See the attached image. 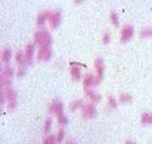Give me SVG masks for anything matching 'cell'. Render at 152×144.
<instances>
[{
  "label": "cell",
  "instance_id": "cell-1",
  "mask_svg": "<svg viewBox=\"0 0 152 144\" xmlns=\"http://www.w3.org/2000/svg\"><path fill=\"white\" fill-rule=\"evenodd\" d=\"M51 42H53L51 35L49 34L48 31L39 30V31L35 32V34H34V44L43 48V47H50L51 45Z\"/></svg>",
  "mask_w": 152,
  "mask_h": 144
},
{
  "label": "cell",
  "instance_id": "cell-2",
  "mask_svg": "<svg viewBox=\"0 0 152 144\" xmlns=\"http://www.w3.org/2000/svg\"><path fill=\"white\" fill-rule=\"evenodd\" d=\"M82 110V116L84 119H94L97 115V110L94 105V103H89V104H84Z\"/></svg>",
  "mask_w": 152,
  "mask_h": 144
},
{
  "label": "cell",
  "instance_id": "cell-3",
  "mask_svg": "<svg viewBox=\"0 0 152 144\" xmlns=\"http://www.w3.org/2000/svg\"><path fill=\"white\" fill-rule=\"evenodd\" d=\"M134 35V27L133 26H124V27L121 30V42L125 43V42H128L130 41V39L133 38Z\"/></svg>",
  "mask_w": 152,
  "mask_h": 144
},
{
  "label": "cell",
  "instance_id": "cell-4",
  "mask_svg": "<svg viewBox=\"0 0 152 144\" xmlns=\"http://www.w3.org/2000/svg\"><path fill=\"white\" fill-rule=\"evenodd\" d=\"M94 66H95V70H96V78H97V81L99 83L102 81V78H104V72H105V64H104V60L99 58L95 60L94 62Z\"/></svg>",
  "mask_w": 152,
  "mask_h": 144
},
{
  "label": "cell",
  "instance_id": "cell-5",
  "mask_svg": "<svg viewBox=\"0 0 152 144\" xmlns=\"http://www.w3.org/2000/svg\"><path fill=\"white\" fill-rule=\"evenodd\" d=\"M51 55H53L51 48L50 47H43V48H39V50H38L37 58L39 61H48V60H50Z\"/></svg>",
  "mask_w": 152,
  "mask_h": 144
},
{
  "label": "cell",
  "instance_id": "cell-6",
  "mask_svg": "<svg viewBox=\"0 0 152 144\" xmlns=\"http://www.w3.org/2000/svg\"><path fill=\"white\" fill-rule=\"evenodd\" d=\"M61 23V12L60 11H54L50 14L49 17V24L53 30H55L56 27H58V24Z\"/></svg>",
  "mask_w": 152,
  "mask_h": 144
},
{
  "label": "cell",
  "instance_id": "cell-7",
  "mask_svg": "<svg viewBox=\"0 0 152 144\" xmlns=\"http://www.w3.org/2000/svg\"><path fill=\"white\" fill-rule=\"evenodd\" d=\"M99 84V81H97V78L96 76H93V75H86L84 78H83V86H84V89L86 88H93L95 86Z\"/></svg>",
  "mask_w": 152,
  "mask_h": 144
},
{
  "label": "cell",
  "instance_id": "cell-8",
  "mask_svg": "<svg viewBox=\"0 0 152 144\" xmlns=\"http://www.w3.org/2000/svg\"><path fill=\"white\" fill-rule=\"evenodd\" d=\"M49 111L51 114H55V115H58V114L63 112V104L61 101H58V100L53 101L49 105Z\"/></svg>",
  "mask_w": 152,
  "mask_h": 144
},
{
  "label": "cell",
  "instance_id": "cell-9",
  "mask_svg": "<svg viewBox=\"0 0 152 144\" xmlns=\"http://www.w3.org/2000/svg\"><path fill=\"white\" fill-rule=\"evenodd\" d=\"M12 77H14V69L6 65L1 70V81H10L12 80Z\"/></svg>",
  "mask_w": 152,
  "mask_h": 144
},
{
  "label": "cell",
  "instance_id": "cell-10",
  "mask_svg": "<svg viewBox=\"0 0 152 144\" xmlns=\"http://www.w3.org/2000/svg\"><path fill=\"white\" fill-rule=\"evenodd\" d=\"M84 93H85V95L88 97V99L89 100H91V103H99L100 100H101V95L100 94H97L96 92H94L91 88H86V89H84Z\"/></svg>",
  "mask_w": 152,
  "mask_h": 144
},
{
  "label": "cell",
  "instance_id": "cell-11",
  "mask_svg": "<svg viewBox=\"0 0 152 144\" xmlns=\"http://www.w3.org/2000/svg\"><path fill=\"white\" fill-rule=\"evenodd\" d=\"M34 45L35 44H28L24 48V55H26V59L28 61V65L33 64V55H34Z\"/></svg>",
  "mask_w": 152,
  "mask_h": 144
},
{
  "label": "cell",
  "instance_id": "cell-12",
  "mask_svg": "<svg viewBox=\"0 0 152 144\" xmlns=\"http://www.w3.org/2000/svg\"><path fill=\"white\" fill-rule=\"evenodd\" d=\"M77 66H78V64L72 62L71 64L69 72H71V76L74 78V80H80V77H82V69L80 67H77Z\"/></svg>",
  "mask_w": 152,
  "mask_h": 144
},
{
  "label": "cell",
  "instance_id": "cell-13",
  "mask_svg": "<svg viewBox=\"0 0 152 144\" xmlns=\"http://www.w3.org/2000/svg\"><path fill=\"white\" fill-rule=\"evenodd\" d=\"M15 61L17 62L18 66H23V67L28 66V61H27L26 55H24L23 51H17L16 55H15Z\"/></svg>",
  "mask_w": 152,
  "mask_h": 144
},
{
  "label": "cell",
  "instance_id": "cell-14",
  "mask_svg": "<svg viewBox=\"0 0 152 144\" xmlns=\"http://www.w3.org/2000/svg\"><path fill=\"white\" fill-rule=\"evenodd\" d=\"M50 14H51L50 11H43V12H40V14L38 15V17H37V26H39V27L44 26L45 22L49 21Z\"/></svg>",
  "mask_w": 152,
  "mask_h": 144
},
{
  "label": "cell",
  "instance_id": "cell-15",
  "mask_svg": "<svg viewBox=\"0 0 152 144\" xmlns=\"http://www.w3.org/2000/svg\"><path fill=\"white\" fill-rule=\"evenodd\" d=\"M11 56H12V53H11L10 49H4L1 51V61L4 64H7L11 60Z\"/></svg>",
  "mask_w": 152,
  "mask_h": 144
},
{
  "label": "cell",
  "instance_id": "cell-16",
  "mask_svg": "<svg viewBox=\"0 0 152 144\" xmlns=\"http://www.w3.org/2000/svg\"><path fill=\"white\" fill-rule=\"evenodd\" d=\"M84 105V103L83 100L78 99V100H74L73 103H71V105H69V110L71 111H75V110H78V109H82Z\"/></svg>",
  "mask_w": 152,
  "mask_h": 144
},
{
  "label": "cell",
  "instance_id": "cell-17",
  "mask_svg": "<svg viewBox=\"0 0 152 144\" xmlns=\"http://www.w3.org/2000/svg\"><path fill=\"white\" fill-rule=\"evenodd\" d=\"M56 120H57V123L60 125V126H66L67 123H68V119H67V116L63 114V112H61V114H58V115H56Z\"/></svg>",
  "mask_w": 152,
  "mask_h": 144
},
{
  "label": "cell",
  "instance_id": "cell-18",
  "mask_svg": "<svg viewBox=\"0 0 152 144\" xmlns=\"http://www.w3.org/2000/svg\"><path fill=\"white\" fill-rule=\"evenodd\" d=\"M141 123H142V125H151V123H152V114L145 112V114L141 116Z\"/></svg>",
  "mask_w": 152,
  "mask_h": 144
},
{
  "label": "cell",
  "instance_id": "cell-19",
  "mask_svg": "<svg viewBox=\"0 0 152 144\" xmlns=\"http://www.w3.org/2000/svg\"><path fill=\"white\" fill-rule=\"evenodd\" d=\"M43 144H57V139H56V136L54 134H49L44 138L43 140Z\"/></svg>",
  "mask_w": 152,
  "mask_h": 144
},
{
  "label": "cell",
  "instance_id": "cell-20",
  "mask_svg": "<svg viewBox=\"0 0 152 144\" xmlns=\"http://www.w3.org/2000/svg\"><path fill=\"white\" fill-rule=\"evenodd\" d=\"M140 37L141 38H150L152 37V28L151 27H145L140 31Z\"/></svg>",
  "mask_w": 152,
  "mask_h": 144
},
{
  "label": "cell",
  "instance_id": "cell-21",
  "mask_svg": "<svg viewBox=\"0 0 152 144\" xmlns=\"http://www.w3.org/2000/svg\"><path fill=\"white\" fill-rule=\"evenodd\" d=\"M51 126H53V119L51 117H49V119L45 120V123H44V133H49L50 132V129H51Z\"/></svg>",
  "mask_w": 152,
  "mask_h": 144
},
{
  "label": "cell",
  "instance_id": "cell-22",
  "mask_svg": "<svg viewBox=\"0 0 152 144\" xmlns=\"http://www.w3.org/2000/svg\"><path fill=\"white\" fill-rule=\"evenodd\" d=\"M118 100H119V103H122V104H126V103L132 101V97H130V94L124 93V94H121V95H119Z\"/></svg>",
  "mask_w": 152,
  "mask_h": 144
},
{
  "label": "cell",
  "instance_id": "cell-23",
  "mask_svg": "<svg viewBox=\"0 0 152 144\" xmlns=\"http://www.w3.org/2000/svg\"><path fill=\"white\" fill-rule=\"evenodd\" d=\"M107 101H108V105H110V108H112V109H117V100L113 98L112 95H108L107 97Z\"/></svg>",
  "mask_w": 152,
  "mask_h": 144
},
{
  "label": "cell",
  "instance_id": "cell-24",
  "mask_svg": "<svg viewBox=\"0 0 152 144\" xmlns=\"http://www.w3.org/2000/svg\"><path fill=\"white\" fill-rule=\"evenodd\" d=\"M110 18H111V22L115 24V26H118L119 24V20H118V15H117V12H111V15H110Z\"/></svg>",
  "mask_w": 152,
  "mask_h": 144
},
{
  "label": "cell",
  "instance_id": "cell-25",
  "mask_svg": "<svg viewBox=\"0 0 152 144\" xmlns=\"http://www.w3.org/2000/svg\"><path fill=\"white\" fill-rule=\"evenodd\" d=\"M55 136H56V139H57V143H62V140H63V138H65V131H63L62 128H60V129L57 131V133H56Z\"/></svg>",
  "mask_w": 152,
  "mask_h": 144
},
{
  "label": "cell",
  "instance_id": "cell-26",
  "mask_svg": "<svg viewBox=\"0 0 152 144\" xmlns=\"http://www.w3.org/2000/svg\"><path fill=\"white\" fill-rule=\"evenodd\" d=\"M110 41H111V35H110V33H105V34H104V38H102V42H104L105 44H108Z\"/></svg>",
  "mask_w": 152,
  "mask_h": 144
},
{
  "label": "cell",
  "instance_id": "cell-27",
  "mask_svg": "<svg viewBox=\"0 0 152 144\" xmlns=\"http://www.w3.org/2000/svg\"><path fill=\"white\" fill-rule=\"evenodd\" d=\"M24 73H26V69H24L23 66H20V69H18V72H17V76H18V77H22Z\"/></svg>",
  "mask_w": 152,
  "mask_h": 144
},
{
  "label": "cell",
  "instance_id": "cell-28",
  "mask_svg": "<svg viewBox=\"0 0 152 144\" xmlns=\"http://www.w3.org/2000/svg\"><path fill=\"white\" fill-rule=\"evenodd\" d=\"M65 144H77V143H75V142H73V140H67Z\"/></svg>",
  "mask_w": 152,
  "mask_h": 144
},
{
  "label": "cell",
  "instance_id": "cell-29",
  "mask_svg": "<svg viewBox=\"0 0 152 144\" xmlns=\"http://www.w3.org/2000/svg\"><path fill=\"white\" fill-rule=\"evenodd\" d=\"M82 1H83V0H74V3H75V4H80Z\"/></svg>",
  "mask_w": 152,
  "mask_h": 144
},
{
  "label": "cell",
  "instance_id": "cell-30",
  "mask_svg": "<svg viewBox=\"0 0 152 144\" xmlns=\"http://www.w3.org/2000/svg\"><path fill=\"white\" fill-rule=\"evenodd\" d=\"M125 144H135V143H134V142H130V140H128V142H126Z\"/></svg>",
  "mask_w": 152,
  "mask_h": 144
}]
</instances>
